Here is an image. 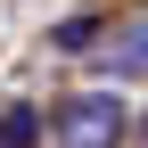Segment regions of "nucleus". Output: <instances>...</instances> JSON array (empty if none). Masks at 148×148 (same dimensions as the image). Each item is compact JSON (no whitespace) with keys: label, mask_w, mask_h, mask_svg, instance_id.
Segmentation results:
<instances>
[{"label":"nucleus","mask_w":148,"mask_h":148,"mask_svg":"<svg viewBox=\"0 0 148 148\" xmlns=\"http://www.w3.org/2000/svg\"><path fill=\"white\" fill-rule=\"evenodd\" d=\"M140 148H148V123H140Z\"/></svg>","instance_id":"4"},{"label":"nucleus","mask_w":148,"mask_h":148,"mask_svg":"<svg viewBox=\"0 0 148 148\" xmlns=\"http://www.w3.org/2000/svg\"><path fill=\"white\" fill-rule=\"evenodd\" d=\"M33 132H41L33 107H8V115H0V148H33Z\"/></svg>","instance_id":"3"},{"label":"nucleus","mask_w":148,"mask_h":148,"mask_svg":"<svg viewBox=\"0 0 148 148\" xmlns=\"http://www.w3.org/2000/svg\"><path fill=\"white\" fill-rule=\"evenodd\" d=\"M123 140H132V115L115 90H74L58 107V148H123Z\"/></svg>","instance_id":"1"},{"label":"nucleus","mask_w":148,"mask_h":148,"mask_svg":"<svg viewBox=\"0 0 148 148\" xmlns=\"http://www.w3.org/2000/svg\"><path fill=\"white\" fill-rule=\"evenodd\" d=\"M99 66H107V74H148V8L132 16V25H115V33H107Z\"/></svg>","instance_id":"2"}]
</instances>
